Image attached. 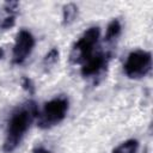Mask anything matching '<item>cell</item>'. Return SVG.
Here are the masks:
<instances>
[{
  "instance_id": "cell-5",
  "label": "cell",
  "mask_w": 153,
  "mask_h": 153,
  "mask_svg": "<svg viewBox=\"0 0 153 153\" xmlns=\"http://www.w3.org/2000/svg\"><path fill=\"white\" fill-rule=\"evenodd\" d=\"M35 44V37L30 31L25 29L19 30V32L16 36L12 49V62L14 65H22L31 55Z\"/></svg>"
},
{
  "instance_id": "cell-7",
  "label": "cell",
  "mask_w": 153,
  "mask_h": 153,
  "mask_svg": "<svg viewBox=\"0 0 153 153\" xmlns=\"http://www.w3.org/2000/svg\"><path fill=\"white\" fill-rule=\"evenodd\" d=\"M18 10H19V5L16 1L7 2L5 5L4 12L0 13V30H7L14 26Z\"/></svg>"
},
{
  "instance_id": "cell-9",
  "label": "cell",
  "mask_w": 153,
  "mask_h": 153,
  "mask_svg": "<svg viewBox=\"0 0 153 153\" xmlns=\"http://www.w3.org/2000/svg\"><path fill=\"white\" fill-rule=\"evenodd\" d=\"M139 141L136 139H129L112 149L111 153H136L139 149Z\"/></svg>"
},
{
  "instance_id": "cell-3",
  "label": "cell",
  "mask_w": 153,
  "mask_h": 153,
  "mask_svg": "<svg viewBox=\"0 0 153 153\" xmlns=\"http://www.w3.org/2000/svg\"><path fill=\"white\" fill-rule=\"evenodd\" d=\"M69 100L66 96H57L47 102L37 115V126L41 129H50L61 123L67 116Z\"/></svg>"
},
{
  "instance_id": "cell-14",
  "label": "cell",
  "mask_w": 153,
  "mask_h": 153,
  "mask_svg": "<svg viewBox=\"0 0 153 153\" xmlns=\"http://www.w3.org/2000/svg\"><path fill=\"white\" fill-rule=\"evenodd\" d=\"M2 55H4V50H2L1 48H0V59L2 57Z\"/></svg>"
},
{
  "instance_id": "cell-2",
  "label": "cell",
  "mask_w": 153,
  "mask_h": 153,
  "mask_svg": "<svg viewBox=\"0 0 153 153\" xmlns=\"http://www.w3.org/2000/svg\"><path fill=\"white\" fill-rule=\"evenodd\" d=\"M100 29L98 26H92L87 29L73 44L69 61L74 65H82L88 59H91L96 51L99 49Z\"/></svg>"
},
{
  "instance_id": "cell-11",
  "label": "cell",
  "mask_w": 153,
  "mask_h": 153,
  "mask_svg": "<svg viewBox=\"0 0 153 153\" xmlns=\"http://www.w3.org/2000/svg\"><path fill=\"white\" fill-rule=\"evenodd\" d=\"M59 60V50L57 48H53L48 51V54L44 56V60H43V65L45 67L48 66H53L56 61Z\"/></svg>"
},
{
  "instance_id": "cell-13",
  "label": "cell",
  "mask_w": 153,
  "mask_h": 153,
  "mask_svg": "<svg viewBox=\"0 0 153 153\" xmlns=\"http://www.w3.org/2000/svg\"><path fill=\"white\" fill-rule=\"evenodd\" d=\"M32 153H51V152H50V151H48V149H45V148H43V147H39V148L35 149Z\"/></svg>"
},
{
  "instance_id": "cell-1",
  "label": "cell",
  "mask_w": 153,
  "mask_h": 153,
  "mask_svg": "<svg viewBox=\"0 0 153 153\" xmlns=\"http://www.w3.org/2000/svg\"><path fill=\"white\" fill-rule=\"evenodd\" d=\"M37 115L38 108L33 100L23 103L11 114L2 145V149L5 153H12L20 145L31 124L37 118Z\"/></svg>"
},
{
  "instance_id": "cell-8",
  "label": "cell",
  "mask_w": 153,
  "mask_h": 153,
  "mask_svg": "<svg viewBox=\"0 0 153 153\" xmlns=\"http://www.w3.org/2000/svg\"><path fill=\"white\" fill-rule=\"evenodd\" d=\"M121 31H122V25H121V22L118 19H112L108 26H106V30H105V35H104V42L106 44H112L121 35Z\"/></svg>"
},
{
  "instance_id": "cell-4",
  "label": "cell",
  "mask_w": 153,
  "mask_h": 153,
  "mask_svg": "<svg viewBox=\"0 0 153 153\" xmlns=\"http://www.w3.org/2000/svg\"><path fill=\"white\" fill-rule=\"evenodd\" d=\"M152 68V55L147 50L136 49L129 53L123 65L126 75L130 79H140L146 76Z\"/></svg>"
},
{
  "instance_id": "cell-12",
  "label": "cell",
  "mask_w": 153,
  "mask_h": 153,
  "mask_svg": "<svg viewBox=\"0 0 153 153\" xmlns=\"http://www.w3.org/2000/svg\"><path fill=\"white\" fill-rule=\"evenodd\" d=\"M22 86H23V88L26 90L27 92L33 93V84H32V81H31L29 78H23V80H22Z\"/></svg>"
},
{
  "instance_id": "cell-10",
  "label": "cell",
  "mask_w": 153,
  "mask_h": 153,
  "mask_svg": "<svg viewBox=\"0 0 153 153\" xmlns=\"http://www.w3.org/2000/svg\"><path fill=\"white\" fill-rule=\"evenodd\" d=\"M78 16V6L74 4H67L63 6L62 11V20L65 25L72 24Z\"/></svg>"
},
{
  "instance_id": "cell-6",
  "label": "cell",
  "mask_w": 153,
  "mask_h": 153,
  "mask_svg": "<svg viewBox=\"0 0 153 153\" xmlns=\"http://www.w3.org/2000/svg\"><path fill=\"white\" fill-rule=\"evenodd\" d=\"M111 59V53L109 50L98 49L96 54L84 62L80 67V72L86 78H96L104 73L105 68L108 67L109 60Z\"/></svg>"
}]
</instances>
